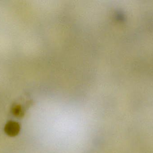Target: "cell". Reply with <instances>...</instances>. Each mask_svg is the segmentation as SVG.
Returning <instances> with one entry per match:
<instances>
[{
	"mask_svg": "<svg viewBox=\"0 0 153 153\" xmlns=\"http://www.w3.org/2000/svg\"><path fill=\"white\" fill-rule=\"evenodd\" d=\"M20 126L19 123L15 121H9L5 125L4 131L5 134L11 137L16 136L19 133Z\"/></svg>",
	"mask_w": 153,
	"mask_h": 153,
	"instance_id": "cell-1",
	"label": "cell"
},
{
	"mask_svg": "<svg viewBox=\"0 0 153 153\" xmlns=\"http://www.w3.org/2000/svg\"><path fill=\"white\" fill-rule=\"evenodd\" d=\"M12 113L17 117H21L24 115V111L21 107L19 105L14 106L12 109Z\"/></svg>",
	"mask_w": 153,
	"mask_h": 153,
	"instance_id": "cell-2",
	"label": "cell"
}]
</instances>
